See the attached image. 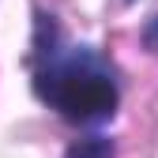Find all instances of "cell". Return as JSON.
<instances>
[{
	"instance_id": "cell-2",
	"label": "cell",
	"mask_w": 158,
	"mask_h": 158,
	"mask_svg": "<svg viewBox=\"0 0 158 158\" xmlns=\"http://www.w3.org/2000/svg\"><path fill=\"white\" fill-rule=\"evenodd\" d=\"M64 158H113V143L106 139V135H90V139L72 143Z\"/></svg>"
},
{
	"instance_id": "cell-1",
	"label": "cell",
	"mask_w": 158,
	"mask_h": 158,
	"mask_svg": "<svg viewBox=\"0 0 158 158\" xmlns=\"http://www.w3.org/2000/svg\"><path fill=\"white\" fill-rule=\"evenodd\" d=\"M34 90L38 98L56 109L72 124H102L117 109V79L109 64L90 45H75L56 30H38L34 49Z\"/></svg>"
}]
</instances>
